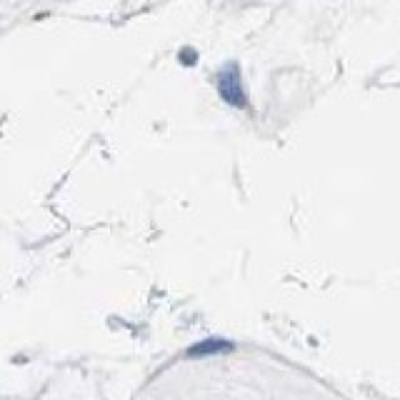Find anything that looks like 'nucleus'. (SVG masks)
I'll return each mask as SVG.
<instances>
[{
    "instance_id": "nucleus-1",
    "label": "nucleus",
    "mask_w": 400,
    "mask_h": 400,
    "mask_svg": "<svg viewBox=\"0 0 400 400\" xmlns=\"http://www.w3.org/2000/svg\"><path fill=\"white\" fill-rule=\"evenodd\" d=\"M218 88H221V96L225 98L230 105H245L243 88H240V71H238V66H235V63H230V66H225L221 71Z\"/></svg>"
}]
</instances>
